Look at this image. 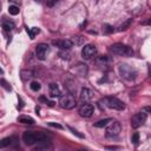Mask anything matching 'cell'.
Wrapping results in <instances>:
<instances>
[{
	"label": "cell",
	"mask_w": 151,
	"mask_h": 151,
	"mask_svg": "<svg viewBox=\"0 0 151 151\" xmlns=\"http://www.w3.org/2000/svg\"><path fill=\"white\" fill-rule=\"evenodd\" d=\"M91 98H92V92H91L88 88L83 87V88H81V92H80V99H81L83 101L87 103Z\"/></svg>",
	"instance_id": "obj_13"
},
{
	"label": "cell",
	"mask_w": 151,
	"mask_h": 151,
	"mask_svg": "<svg viewBox=\"0 0 151 151\" xmlns=\"http://www.w3.org/2000/svg\"><path fill=\"white\" fill-rule=\"evenodd\" d=\"M111 120H112L111 118H105V119L98 120L97 123H94V126H96V127H104V126H106Z\"/></svg>",
	"instance_id": "obj_17"
},
{
	"label": "cell",
	"mask_w": 151,
	"mask_h": 151,
	"mask_svg": "<svg viewBox=\"0 0 151 151\" xmlns=\"http://www.w3.org/2000/svg\"><path fill=\"white\" fill-rule=\"evenodd\" d=\"M27 32H28V34H29V38H31V39H34V38H35V35L40 33V28H38V27L27 28Z\"/></svg>",
	"instance_id": "obj_16"
},
{
	"label": "cell",
	"mask_w": 151,
	"mask_h": 151,
	"mask_svg": "<svg viewBox=\"0 0 151 151\" xmlns=\"http://www.w3.org/2000/svg\"><path fill=\"white\" fill-rule=\"evenodd\" d=\"M0 84H1V85H2V87H5L7 91H9V90H11V86L8 85V83H7L5 79H1V80H0Z\"/></svg>",
	"instance_id": "obj_23"
},
{
	"label": "cell",
	"mask_w": 151,
	"mask_h": 151,
	"mask_svg": "<svg viewBox=\"0 0 151 151\" xmlns=\"http://www.w3.org/2000/svg\"><path fill=\"white\" fill-rule=\"evenodd\" d=\"M131 22H132V19H127L125 22H123V24H122V25L118 27V31H119V32H122V31H125L126 28H129V27H130Z\"/></svg>",
	"instance_id": "obj_18"
},
{
	"label": "cell",
	"mask_w": 151,
	"mask_h": 151,
	"mask_svg": "<svg viewBox=\"0 0 151 151\" xmlns=\"http://www.w3.org/2000/svg\"><path fill=\"white\" fill-rule=\"evenodd\" d=\"M58 1H59V0H46V4H47L48 7H53Z\"/></svg>",
	"instance_id": "obj_26"
},
{
	"label": "cell",
	"mask_w": 151,
	"mask_h": 151,
	"mask_svg": "<svg viewBox=\"0 0 151 151\" xmlns=\"http://www.w3.org/2000/svg\"><path fill=\"white\" fill-rule=\"evenodd\" d=\"M122 131V126H120V123L119 122H110L107 125H106V136L110 137V138H113V137H117Z\"/></svg>",
	"instance_id": "obj_6"
},
{
	"label": "cell",
	"mask_w": 151,
	"mask_h": 151,
	"mask_svg": "<svg viewBox=\"0 0 151 151\" xmlns=\"http://www.w3.org/2000/svg\"><path fill=\"white\" fill-rule=\"evenodd\" d=\"M48 45L47 44H38L35 46V54L39 60H45L46 55L48 53Z\"/></svg>",
	"instance_id": "obj_8"
},
{
	"label": "cell",
	"mask_w": 151,
	"mask_h": 151,
	"mask_svg": "<svg viewBox=\"0 0 151 151\" xmlns=\"http://www.w3.org/2000/svg\"><path fill=\"white\" fill-rule=\"evenodd\" d=\"M100 103H104V105L106 107L112 109V110H117V111H122L125 109L124 101H122L120 99H118L116 97H105L104 99L100 100Z\"/></svg>",
	"instance_id": "obj_4"
},
{
	"label": "cell",
	"mask_w": 151,
	"mask_h": 151,
	"mask_svg": "<svg viewBox=\"0 0 151 151\" xmlns=\"http://www.w3.org/2000/svg\"><path fill=\"white\" fill-rule=\"evenodd\" d=\"M17 139L14 137H6V138H2L0 139V149H4V147H8L11 146Z\"/></svg>",
	"instance_id": "obj_14"
},
{
	"label": "cell",
	"mask_w": 151,
	"mask_h": 151,
	"mask_svg": "<svg viewBox=\"0 0 151 151\" xmlns=\"http://www.w3.org/2000/svg\"><path fill=\"white\" fill-rule=\"evenodd\" d=\"M22 140L26 145L31 146L37 143H46L48 140V136L41 131H25L22 133Z\"/></svg>",
	"instance_id": "obj_1"
},
{
	"label": "cell",
	"mask_w": 151,
	"mask_h": 151,
	"mask_svg": "<svg viewBox=\"0 0 151 151\" xmlns=\"http://www.w3.org/2000/svg\"><path fill=\"white\" fill-rule=\"evenodd\" d=\"M48 125H50V126H53V127H57V129H63V126H61L60 124H57V123H53V122L48 123Z\"/></svg>",
	"instance_id": "obj_27"
},
{
	"label": "cell",
	"mask_w": 151,
	"mask_h": 151,
	"mask_svg": "<svg viewBox=\"0 0 151 151\" xmlns=\"http://www.w3.org/2000/svg\"><path fill=\"white\" fill-rule=\"evenodd\" d=\"M52 45L59 47L60 50H70L73 46V42L72 40H68V39H59V40H53Z\"/></svg>",
	"instance_id": "obj_11"
},
{
	"label": "cell",
	"mask_w": 151,
	"mask_h": 151,
	"mask_svg": "<svg viewBox=\"0 0 151 151\" xmlns=\"http://www.w3.org/2000/svg\"><path fill=\"white\" fill-rule=\"evenodd\" d=\"M131 142H132L134 145L138 144V142H139V133H138V132H136V133L132 134V137H131Z\"/></svg>",
	"instance_id": "obj_22"
},
{
	"label": "cell",
	"mask_w": 151,
	"mask_h": 151,
	"mask_svg": "<svg viewBox=\"0 0 151 151\" xmlns=\"http://www.w3.org/2000/svg\"><path fill=\"white\" fill-rule=\"evenodd\" d=\"M118 71H119L120 77L126 79V80H134L137 77L136 68H133L132 66H130L127 64H120L118 67Z\"/></svg>",
	"instance_id": "obj_3"
},
{
	"label": "cell",
	"mask_w": 151,
	"mask_h": 151,
	"mask_svg": "<svg viewBox=\"0 0 151 151\" xmlns=\"http://www.w3.org/2000/svg\"><path fill=\"white\" fill-rule=\"evenodd\" d=\"M19 7L18 6H14V5H12V6H9L8 7V13L11 14V15H17V14H19Z\"/></svg>",
	"instance_id": "obj_19"
},
{
	"label": "cell",
	"mask_w": 151,
	"mask_h": 151,
	"mask_svg": "<svg viewBox=\"0 0 151 151\" xmlns=\"http://www.w3.org/2000/svg\"><path fill=\"white\" fill-rule=\"evenodd\" d=\"M68 129H70V130H71V131H72V133H73V134H76V136H78V137H79V138H84V136H83V134H81V133H79V132H78V131H77V130H74V129H73V127H71V126H68Z\"/></svg>",
	"instance_id": "obj_24"
},
{
	"label": "cell",
	"mask_w": 151,
	"mask_h": 151,
	"mask_svg": "<svg viewBox=\"0 0 151 151\" xmlns=\"http://www.w3.org/2000/svg\"><path fill=\"white\" fill-rule=\"evenodd\" d=\"M29 87H31V90L32 91H39L40 88H41V85H40V83H38V81H32L31 83V85H29Z\"/></svg>",
	"instance_id": "obj_20"
},
{
	"label": "cell",
	"mask_w": 151,
	"mask_h": 151,
	"mask_svg": "<svg viewBox=\"0 0 151 151\" xmlns=\"http://www.w3.org/2000/svg\"><path fill=\"white\" fill-rule=\"evenodd\" d=\"M146 118H147V114L145 112H138V113H136L132 117V119H131V126L133 129H138L139 126H142L145 123Z\"/></svg>",
	"instance_id": "obj_7"
},
{
	"label": "cell",
	"mask_w": 151,
	"mask_h": 151,
	"mask_svg": "<svg viewBox=\"0 0 151 151\" xmlns=\"http://www.w3.org/2000/svg\"><path fill=\"white\" fill-rule=\"evenodd\" d=\"M77 101H76V98L71 94H64V96H60V99H59V105L60 107L65 109V110H71L76 106Z\"/></svg>",
	"instance_id": "obj_5"
},
{
	"label": "cell",
	"mask_w": 151,
	"mask_h": 151,
	"mask_svg": "<svg viewBox=\"0 0 151 151\" xmlns=\"http://www.w3.org/2000/svg\"><path fill=\"white\" fill-rule=\"evenodd\" d=\"M48 88H50V96L52 97V98H55V97H60V90H59V87H58V85L57 84H54V83H51L50 84V86H48Z\"/></svg>",
	"instance_id": "obj_12"
},
{
	"label": "cell",
	"mask_w": 151,
	"mask_h": 151,
	"mask_svg": "<svg viewBox=\"0 0 151 151\" xmlns=\"http://www.w3.org/2000/svg\"><path fill=\"white\" fill-rule=\"evenodd\" d=\"M18 122L21 124H34V119L28 116H20L18 118Z\"/></svg>",
	"instance_id": "obj_15"
},
{
	"label": "cell",
	"mask_w": 151,
	"mask_h": 151,
	"mask_svg": "<svg viewBox=\"0 0 151 151\" xmlns=\"http://www.w3.org/2000/svg\"><path fill=\"white\" fill-rule=\"evenodd\" d=\"M110 50L113 54H117V55H120V57H132L133 55V50L130 46L124 45L122 42L113 44L110 47Z\"/></svg>",
	"instance_id": "obj_2"
},
{
	"label": "cell",
	"mask_w": 151,
	"mask_h": 151,
	"mask_svg": "<svg viewBox=\"0 0 151 151\" xmlns=\"http://www.w3.org/2000/svg\"><path fill=\"white\" fill-rule=\"evenodd\" d=\"M96 53H97V48H96V46H93L91 44L85 45L81 50V55L84 59H91Z\"/></svg>",
	"instance_id": "obj_9"
},
{
	"label": "cell",
	"mask_w": 151,
	"mask_h": 151,
	"mask_svg": "<svg viewBox=\"0 0 151 151\" xmlns=\"http://www.w3.org/2000/svg\"><path fill=\"white\" fill-rule=\"evenodd\" d=\"M78 113H79L81 117H84V118H90V117L93 114V106H92L91 104L85 103V104H83V105L79 107Z\"/></svg>",
	"instance_id": "obj_10"
},
{
	"label": "cell",
	"mask_w": 151,
	"mask_h": 151,
	"mask_svg": "<svg viewBox=\"0 0 151 151\" xmlns=\"http://www.w3.org/2000/svg\"><path fill=\"white\" fill-rule=\"evenodd\" d=\"M2 73H4V71H2L1 68H0V74H2Z\"/></svg>",
	"instance_id": "obj_28"
},
{
	"label": "cell",
	"mask_w": 151,
	"mask_h": 151,
	"mask_svg": "<svg viewBox=\"0 0 151 151\" xmlns=\"http://www.w3.org/2000/svg\"><path fill=\"white\" fill-rule=\"evenodd\" d=\"M2 27L6 29V31H9L12 28H14V24L12 21H4L2 22Z\"/></svg>",
	"instance_id": "obj_21"
},
{
	"label": "cell",
	"mask_w": 151,
	"mask_h": 151,
	"mask_svg": "<svg viewBox=\"0 0 151 151\" xmlns=\"http://www.w3.org/2000/svg\"><path fill=\"white\" fill-rule=\"evenodd\" d=\"M34 1H37V2H40V0H34Z\"/></svg>",
	"instance_id": "obj_29"
},
{
	"label": "cell",
	"mask_w": 151,
	"mask_h": 151,
	"mask_svg": "<svg viewBox=\"0 0 151 151\" xmlns=\"http://www.w3.org/2000/svg\"><path fill=\"white\" fill-rule=\"evenodd\" d=\"M104 32H105V33H111V32H113V28H112V26H109V25H104Z\"/></svg>",
	"instance_id": "obj_25"
}]
</instances>
